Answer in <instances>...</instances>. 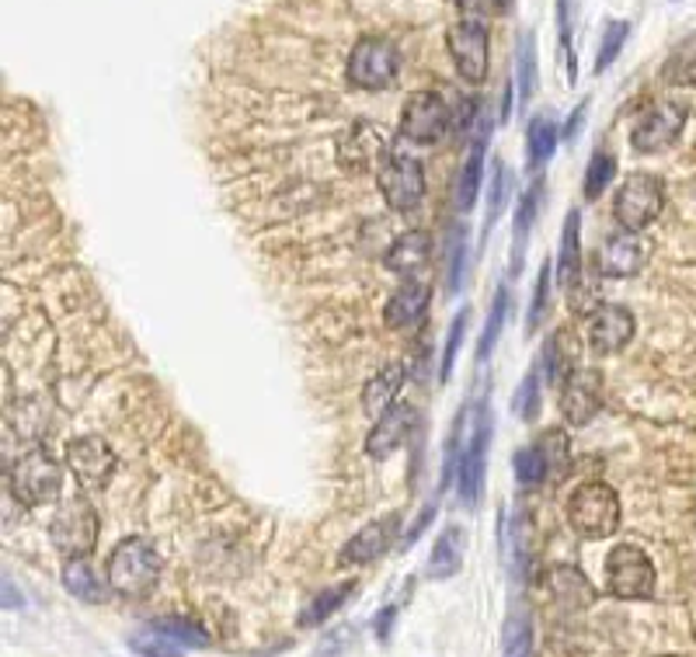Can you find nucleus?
I'll list each match as a JSON object with an SVG mask.
<instances>
[{
    "instance_id": "9",
    "label": "nucleus",
    "mask_w": 696,
    "mask_h": 657,
    "mask_svg": "<svg viewBox=\"0 0 696 657\" xmlns=\"http://www.w3.org/2000/svg\"><path fill=\"white\" fill-rule=\"evenodd\" d=\"M376 185L383 202L394 209V213H415L425 199V171L415 156L407 153H394L386 156L376 171Z\"/></svg>"
},
{
    "instance_id": "40",
    "label": "nucleus",
    "mask_w": 696,
    "mask_h": 657,
    "mask_svg": "<svg viewBox=\"0 0 696 657\" xmlns=\"http://www.w3.org/2000/svg\"><path fill=\"white\" fill-rule=\"evenodd\" d=\"M539 376H544V370H539V362L533 365V370L523 376V383L515 386V397H512V411L526 417V422H533L536 411H539Z\"/></svg>"
},
{
    "instance_id": "22",
    "label": "nucleus",
    "mask_w": 696,
    "mask_h": 657,
    "mask_svg": "<svg viewBox=\"0 0 696 657\" xmlns=\"http://www.w3.org/2000/svg\"><path fill=\"white\" fill-rule=\"evenodd\" d=\"M428 254H432V236L425 230H407L397 236L394 247H386L383 265L397 275H418L428 265Z\"/></svg>"
},
{
    "instance_id": "46",
    "label": "nucleus",
    "mask_w": 696,
    "mask_h": 657,
    "mask_svg": "<svg viewBox=\"0 0 696 657\" xmlns=\"http://www.w3.org/2000/svg\"><path fill=\"white\" fill-rule=\"evenodd\" d=\"M352 634H355L352 626H339V629H331V634L324 637V644L317 647V657H334L339 650H345V647L352 644Z\"/></svg>"
},
{
    "instance_id": "33",
    "label": "nucleus",
    "mask_w": 696,
    "mask_h": 657,
    "mask_svg": "<svg viewBox=\"0 0 696 657\" xmlns=\"http://www.w3.org/2000/svg\"><path fill=\"white\" fill-rule=\"evenodd\" d=\"M539 453H544V463H547V477L551 481H561L564 469H568L572 463V445H568V435H564L561 428H547L544 435H539Z\"/></svg>"
},
{
    "instance_id": "8",
    "label": "nucleus",
    "mask_w": 696,
    "mask_h": 657,
    "mask_svg": "<svg viewBox=\"0 0 696 657\" xmlns=\"http://www.w3.org/2000/svg\"><path fill=\"white\" fill-rule=\"evenodd\" d=\"M8 484L21 505H49V502H57L63 491V469L49 453L36 449L11 466Z\"/></svg>"
},
{
    "instance_id": "12",
    "label": "nucleus",
    "mask_w": 696,
    "mask_h": 657,
    "mask_svg": "<svg viewBox=\"0 0 696 657\" xmlns=\"http://www.w3.org/2000/svg\"><path fill=\"white\" fill-rule=\"evenodd\" d=\"M683 125H686V109H683V104H676V101L652 104V109H644L640 119L634 122L631 146L637 153H662V150H668L683 137Z\"/></svg>"
},
{
    "instance_id": "35",
    "label": "nucleus",
    "mask_w": 696,
    "mask_h": 657,
    "mask_svg": "<svg viewBox=\"0 0 696 657\" xmlns=\"http://www.w3.org/2000/svg\"><path fill=\"white\" fill-rule=\"evenodd\" d=\"M352 595V582H345V585H339V588H327V592H321L311 606L303 609V616H300V626H321L327 616H334V609H342V602Z\"/></svg>"
},
{
    "instance_id": "38",
    "label": "nucleus",
    "mask_w": 696,
    "mask_h": 657,
    "mask_svg": "<svg viewBox=\"0 0 696 657\" xmlns=\"http://www.w3.org/2000/svg\"><path fill=\"white\" fill-rule=\"evenodd\" d=\"M502 657H533V623L526 613L508 619L505 640H502Z\"/></svg>"
},
{
    "instance_id": "11",
    "label": "nucleus",
    "mask_w": 696,
    "mask_h": 657,
    "mask_svg": "<svg viewBox=\"0 0 696 657\" xmlns=\"http://www.w3.org/2000/svg\"><path fill=\"white\" fill-rule=\"evenodd\" d=\"M606 585L616 598H652L655 564L640 546H616L606 557Z\"/></svg>"
},
{
    "instance_id": "21",
    "label": "nucleus",
    "mask_w": 696,
    "mask_h": 657,
    "mask_svg": "<svg viewBox=\"0 0 696 657\" xmlns=\"http://www.w3.org/2000/svg\"><path fill=\"white\" fill-rule=\"evenodd\" d=\"M428 303H432V289L418 279H404V285L386 303L383 321L386 327H415L425 317Z\"/></svg>"
},
{
    "instance_id": "29",
    "label": "nucleus",
    "mask_w": 696,
    "mask_h": 657,
    "mask_svg": "<svg viewBox=\"0 0 696 657\" xmlns=\"http://www.w3.org/2000/svg\"><path fill=\"white\" fill-rule=\"evenodd\" d=\"M557 140H561V129L554 122V115H536L526 129V156H529V168L539 171L547 168V161L557 150Z\"/></svg>"
},
{
    "instance_id": "42",
    "label": "nucleus",
    "mask_w": 696,
    "mask_h": 657,
    "mask_svg": "<svg viewBox=\"0 0 696 657\" xmlns=\"http://www.w3.org/2000/svg\"><path fill=\"white\" fill-rule=\"evenodd\" d=\"M512 466H515V481L533 487L547 477V463H544V453H539V445H526L512 456Z\"/></svg>"
},
{
    "instance_id": "20",
    "label": "nucleus",
    "mask_w": 696,
    "mask_h": 657,
    "mask_svg": "<svg viewBox=\"0 0 696 657\" xmlns=\"http://www.w3.org/2000/svg\"><path fill=\"white\" fill-rule=\"evenodd\" d=\"M397 522L401 515H386V518H376L370 525H363L342 549V560L345 564H370L376 557H383L386 549L394 543V533H397Z\"/></svg>"
},
{
    "instance_id": "43",
    "label": "nucleus",
    "mask_w": 696,
    "mask_h": 657,
    "mask_svg": "<svg viewBox=\"0 0 696 657\" xmlns=\"http://www.w3.org/2000/svg\"><path fill=\"white\" fill-rule=\"evenodd\" d=\"M467 321H471V310H460V317L453 321L450 334H446V352H443V370H440V380L446 383L450 373H453V365H456V352L463 345V331H467Z\"/></svg>"
},
{
    "instance_id": "39",
    "label": "nucleus",
    "mask_w": 696,
    "mask_h": 657,
    "mask_svg": "<svg viewBox=\"0 0 696 657\" xmlns=\"http://www.w3.org/2000/svg\"><path fill=\"white\" fill-rule=\"evenodd\" d=\"M446 257H450L446 261V289H450V293H456L460 282H463V265H467V230H463V223L450 230Z\"/></svg>"
},
{
    "instance_id": "14",
    "label": "nucleus",
    "mask_w": 696,
    "mask_h": 657,
    "mask_svg": "<svg viewBox=\"0 0 696 657\" xmlns=\"http://www.w3.org/2000/svg\"><path fill=\"white\" fill-rule=\"evenodd\" d=\"M634 313L621 303H603L599 310L588 313V348L596 355H616L627 348V341L634 337Z\"/></svg>"
},
{
    "instance_id": "17",
    "label": "nucleus",
    "mask_w": 696,
    "mask_h": 657,
    "mask_svg": "<svg viewBox=\"0 0 696 657\" xmlns=\"http://www.w3.org/2000/svg\"><path fill=\"white\" fill-rule=\"evenodd\" d=\"M487 140H492V119L481 112L474 133H471V153L467 161L460 168V178H456V205L467 213V209L477 202V192H481V181H484V156H487Z\"/></svg>"
},
{
    "instance_id": "48",
    "label": "nucleus",
    "mask_w": 696,
    "mask_h": 657,
    "mask_svg": "<svg viewBox=\"0 0 696 657\" xmlns=\"http://www.w3.org/2000/svg\"><path fill=\"white\" fill-rule=\"evenodd\" d=\"M394 619H397V606H386L376 619H373V629H376V640L386 644L391 640V629H394Z\"/></svg>"
},
{
    "instance_id": "5",
    "label": "nucleus",
    "mask_w": 696,
    "mask_h": 657,
    "mask_svg": "<svg viewBox=\"0 0 696 657\" xmlns=\"http://www.w3.org/2000/svg\"><path fill=\"white\" fill-rule=\"evenodd\" d=\"M397 70H401L397 46L391 39H383V36H363L349 52L345 77H349V84L359 88V91H380V88L394 84Z\"/></svg>"
},
{
    "instance_id": "34",
    "label": "nucleus",
    "mask_w": 696,
    "mask_h": 657,
    "mask_svg": "<svg viewBox=\"0 0 696 657\" xmlns=\"http://www.w3.org/2000/svg\"><path fill=\"white\" fill-rule=\"evenodd\" d=\"M505 313H508V289L502 285L495 293V300H492V313H487V321H484V334L477 341V365H484L487 355H492L495 341H498V334L505 327Z\"/></svg>"
},
{
    "instance_id": "50",
    "label": "nucleus",
    "mask_w": 696,
    "mask_h": 657,
    "mask_svg": "<svg viewBox=\"0 0 696 657\" xmlns=\"http://www.w3.org/2000/svg\"><path fill=\"white\" fill-rule=\"evenodd\" d=\"M492 4H495V11H502V14H505V11L512 8V0H492Z\"/></svg>"
},
{
    "instance_id": "47",
    "label": "nucleus",
    "mask_w": 696,
    "mask_h": 657,
    "mask_svg": "<svg viewBox=\"0 0 696 657\" xmlns=\"http://www.w3.org/2000/svg\"><path fill=\"white\" fill-rule=\"evenodd\" d=\"M435 512H440V502H432V505H425V508H422V515L415 518V525H411V533H407V536L401 539V546H411V543H415V539H418V536H422V533L428 529V522L435 518Z\"/></svg>"
},
{
    "instance_id": "7",
    "label": "nucleus",
    "mask_w": 696,
    "mask_h": 657,
    "mask_svg": "<svg viewBox=\"0 0 696 657\" xmlns=\"http://www.w3.org/2000/svg\"><path fill=\"white\" fill-rule=\"evenodd\" d=\"M487 442H492V407H487V401H484L474 414V428H471L467 442H463L460 466H456V494L467 508H474L481 502L484 469H487Z\"/></svg>"
},
{
    "instance_id": "32",
    "label": "nucleus",
    "mask_w": 696,
    "mask_h": 657,
    "mask_svg": "<svg viewBox=\"0 0 696 657\" xmlns=\"http://www.w3.org/2000/svg\"><path fill=\"white\" fill-rule=\"evenodd\" d=\"M153 629H158V634H164L168 640H174L178 647H210V634H205V629L199 626V623H192V619H182V616H164V619H153L150 623Z\"/></svg>"
},
{
    "instance_id": "41",
    "label": "nucleus",
    "mask_w": 696,
    "mask_h": 657,
    "mask_svg": "<svg viewBox=\"0 0 696 657\" xmlns=\"http://www.w3.org/2000/svg\"><path fill=\"white\" fill-rule=\"evenodd\" d=\"M627 36H631V21H609V29L603 32V42H599V52H596V73H603L616 63L621 49L627 46Z\"/></svg>"
},
{
    "instance_id": "27",
    "label": "nucleus",
    "mask_w": 696,
    "mask_h": 657,
    "mask_svg": "<svg viewBox=\"0 0 696 657\" xmlns=\"http://www.w3.org/2000/svg\"><path fill=\"white\" fill-rule=\"evenodd\" d=\"M463 533L456 529V525H450V529L435 539L432 546V557H428V577L432 582H450V577L460 574L463 567Z\"/></svg>"
},
{
    "instance_id": "28",
    "label": "nucleus",
    "mask_w": 696,
    "mask_h": 657,
    "mask_svg": "<svg viewBox=\"0 0 696 657\" xmlns=\"http://www.w3.org/2000/svg\"><path fill=\"white\" fill-rule=\"evenodd\" d=\"M536 39L526 32L515 52V112H526L536 94Z\"/></svg>"
},
{
    "instance_id": "16",
    "label": "nucleus",
    "mask_w": 696,
    "mask_h": 657,
    "mask_svg": "<svg viewBox=\"0 0 696 657\" xmlns=\"http://www.w3.org/2000/svg\"><path fill=\"white\" fill-rule=\"evenodd\" d=\"M415 422H418L415 407H411L407 401L404 404L397 401L391 411H383L376 417V425H373V432L366 438V453L373 459H391L401 449V445L407 442V435H411V428H415Z\"/></svg>"
},
{
    "instance_id": "49",
    "label": "nucleus",
    "mask_w": 696,
    "mask_h": 657,
    "mask_svg": "<svg viewBox=\"0 0 696 657\" xmlns=\"http://www.w3.org/2000/svg\"><path fill=\"white\" fill-rule=\"evenodd\" d=\"M585 115H588V101H582L578 109H575V115L568 119V125H564V133H561V140H575L578 137V129H582V122H585Z\"/></svg>"
},
{
    "instance_id": "37",
    "label": "nucleus",
    "mask_w": 696,
    "mask_h": 657,
    "mask_svg": "<svg viewBox=\"0 0 696 657\" xmlns=\"http://www.w3.org/2000/svg\"><path fill=\"white\" fill-rule=\"evenodd\" d=\"M613 174H616L613 153H606V150H596V153H592L588 171H585V199H588V202H596V199L609 189Z\"/></svg>"
},
{
    "instance_id": "4",
    "label": "nucleus",
    "mask_w": 696,
    "mask_h": 657,
    "mask_svg": "<svg viewBox=\"0 0 696 657\" xmlns=\"http://www.w3.org/2000/svg\"><path fill=\"white\" fill-rule=\"evenodd\" d=\"M662 202H665L662 178L648 171H634L621 181V189L613 195V220L621 223V230L640 233L644 226H652L658 220Z\"/></svg>"
},
{
    "instance_id": "45",
    "label": "nucleus",
    "mask_w": 696,
    "mask_h": 657,
    "mask_svg": "<svg viewBox=\"0 0 696 657\" xmlns=\"http://www.w3.org/2000/svg\"><path fill=\"white\" fill-rule=\"evenodd\" d=\"M557 32H561V49L568 52V77L572 84L578 81V63L572 52V18H568V0H557Z\"/></svg>"
},
{
    "instance_id": "25",
    "label": "nucleus",
    "mask_w": 696,
    "mask_h": 657,
    "mask_svg": "<svg viewBox=\"0 0 696 657\" xmlns=\"http://www.w3.org/2000/svg\"><path fill=\"white\" fill-rule=\"evenodd\" d=\"M582 275V213L572 209L568 220H564L561 233V251H557V282L564 289H575Z\"/></svg>"
},
{
    "instance_id": "15",
    "label": "nucleus",
    "mask_w": 696,
    "mask_h": 657,
    "mask_svg": "<svg viewBox=\"0 0 696 657\" xmlns=\"http://www.w3.org/2000/svg\"><path fill=\"white\" fill-rule=\"evenodd\" d=\"M67 466L77 477V484L88 487V491H98V487H105L112 481L115 453L101 438H77V442L67 445Z\"/></svg>"
},
{
    "instance_id": "36",
    "label": "nucleus",
    "mask_w": 696,
    "mask_h": 657,
    "mask_svg": "<svg viewBox=\"0 0 696 657\" xmlns=\"http://www.w3.org/2000/svg\"><path fill=\"white\" fill-rule=\"evenodd\" d=\"M129 650L140 654V657H185V647H178L174 640L158 634L153 626H147V629H140V634L129 637Z\"/></svg>"
},
{
    "instance_id": "13",
    "label": "nucleus",
    "mask_w": 696,
    "mask_h": 657,
    "mask_svg": "<svg viewBox=\"0 0 696 657\" xmlns=\"http://www.w3.org/2000/svg\"><path fill=\"white\" fill-rule=\"evenodd\" d=\"M648 257H652V247L640 233L616 230L603 241V247L596 254V269L606 279H631L648 265Z\"/></svg>"
},
{
    "instance_id": "2",
    "label": "nucleus",
    "mask_w": 696,
    "mask_h": 657,
    "mask_svg": "<svg viewBox=\"0 0 696 657\" xmlns=\"http://www.w3.org/2000/svg\"><path fill=\"white\" fill-rule=\"evenodd\" d=\"M109 585L112 592L125 595V598H143L153 592L161 577V557H158V546L143 536H129L122 539L112 557H109Z\"/></svg>"
},
{
    "instance_id": "6",
    "label": "nucleus",
    "mask_w": 696,
    "mask_h": 657,
    "mask_svg": "<svg viewBox=\"0 0 696 657\" xmlns=\"http://www.w3.org/2000/svg\"><path fill=\"white\" fill-rule=\"evenodd\" d=\"M49 539L70 560L91 554L98 543V512L84 494H73L60 505L53 522H49Z\"/></svg>"
},
{
    "instance_id": "19",
    "label": "nucleus",
    "mask_w": 696,
    "mask_h": 657,
    "mask_svg": "<svg viewBox=\"0 0 696 657\" xmlns=\"http://www.w3.org/2000/svg\"><path fill=\"white\" fill-rule=\"evenodd\" d=\"M539 370H544L551 386H564L578 373V337L572 327H557L544 352H539Z\"/></svg>"
},
{
    "instance_id": "3",
    "label": "nucleus",
    "mask_w": 696,
    "mask_h": 657,
    "mask_svg": "<svg viewBox=\"0 0 696 657\" xmlns=\"http://www.w3.org/2000/svg\"><path fill=\"white\" fill-rule=\"evenodd\" d=\"M568 522L582 539H606L621 529V497L603 481H585L572 491Z\"/></svg>"
},
{
    "instance_id": "18",
    "label": "nucleus",
    "mask_w": 696,
    "mask_h": 657,
    "mask_svg": "<svg viewBox=\"0 0 696 657\" xmlns=\"http://www.w3.org/2000/svg\"><path fill=\"white\" fill-rule=\"evenodd\" d=\"M599 386L603 383H599L596 370H578L568 383L561 386L564 390L561 411H564V417H568L575 428L588 425L592 417H596V411H599Z\"/></svg>"
},
{
    "instance_id": "44",
    "label": "nucleus",
    "mask_w": 696,
    "mask_h": 657,
    "mask_svg": "<svg viewBox=\"0 0 696 657\" xmlns=\"http://www.w3.org/2000/svg\"><path fill=\"white\" fill-rule=\"evenodd\" d=\"M551 279H554V272H551V265L544 261V269H539V275H536V289H533V303H529V331H536L539 327V321H544V310H547V300H551Z\"/></svg>"
},
{
    "instance_id": "26",
    "label": "nucleus",
    "mask_w": 696,
    "mask_h": 657,
    "mask_svg": "<svg viewBox=\"0 0 696 657\" xmlns=\"http://www.w3.org/2000/svg\"><path fill=\"white\" fill-rule=\"evenodd\" d=\"M63 588H67L73 598L91 602V606H98V602H109V592H112L109 577L101 582V577L91 570V564H88L84 557L67 560V567H63Z\"/></svg>"
},
{
    "instance_id": "31",
    "label": "nucleus",
    "mask_w": 696,
    "mask_h": 657,
    "mask_svg": "<svg viewBox=\"0 0 696 657\" xmlns=\"http://www.w3.org/2000/svg\"><path fill=\"white\" fill-rule=\"evenodd\" d=\"M508 192H512V174H508L505 161H495V164H492V181H487V216H484V241H487V233L495 230V223L502 220V213H505V202H508Z\"/></svg>"
},
{
    "instance_id": "30",
    "label": "nucleus",
    "mask_w": 696,
    "mask_h": 657,
    "mask_svg": "<svg viewBox=\"0 0 696 657\" xmlns=\"http://www.w3.org/2000/svg\"><path fill=\"white\" fill-rule=\"evenodd\" d=\"M662 81L668 88H696V36L683 39L662 63Z\"/></svg>"
},
{
    "instance_id": "23",
    "label": "nucleus",
    "mask_w": 696,
    "mask_h": 657,
    "mask_svg": "<svg viewBox=\"0 0 696 657\" xmlns=\"http://www.w3.org/2000/svg\"><path fill=\"white\" fill-rule=\"evenodd\" d=\"M407 380V365L404 362H394L386 365V370H380L366 386H363V411L370 417H380L383 411H391L397 404V393Z\"/></svg>"
},
{
    "instance_id": "1",
    "label": "nucleus",
    "mask_w": 696,
    "mask_h": 657,
    "mask_svg": "<svg viewBox=\"0 0 696 657\" xmlns=\"http://www.w3.org/2000/svg\"><path fill=\"white\" fill-rule=\"evenodd\" d=\"M460 18L450 24L446 46L450 57L467 84H484L487 81V60H492V39H487V24L481 18V0H456Z\"/></svg>"
},
{
    "instance_id": "10",
    "label": "nucleus",
    "mask_w": 696,
    "mask_h": 657,
    "mask_svg": "<svg viewBox=\"0 0 696 657\" xmlns=\"http://www.w3.org/2000/svg\"><path fill=\"white\" fill-rule=\"evenodd\" d=\"M450 125H453V112L446 109L443 94H435V91L407 94L404 112H401V137H407L418 146H432L450 133Z\"/></svg>"
},
{
    "instance_id": "24",
    "label": "nucleus",
    "mask_w": 696,
    "mask_h": 657,
    "mask_svg": "<svg viewBox=\"0 0 696 657\" xmlns=\"http://www.w3.org/2000/svg\"><path fill=\"white\" fill-rule=\"evenodd\" d=\"M539 195H544V178H536L533 185L523 192L520 205H515V226H512V275L520 279L523 272V254H526V241L533 233V223H536V209H539Z\"/></svg>"
}]
</instances>
